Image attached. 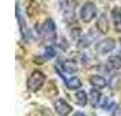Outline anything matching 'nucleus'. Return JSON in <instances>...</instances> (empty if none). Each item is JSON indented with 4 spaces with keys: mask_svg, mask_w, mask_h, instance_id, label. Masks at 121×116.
<instances>
[{
    "mask_svg": "<svg viewBox=\"0 0 121 116\" xmlns=\"http://www.w3.org/2000/svg\"><path fill=\"white\" fill-rule=\"evenodd\" d=\"M73 116H87V115L83 113V112H76V113H73Z\"/></svg>",
    "mask_w": 121,
    "mask_h": 116,
    "instance_id": "obj_20",
    "label": "nucleus"
},
{
    "mask_svg": "<svg viewBox=\"0 0 121 116\" xmlns=\"http://www.w3.org/2000/svg\"><path fill=\"white\" fill-rule=\"evenodd\" d=\"M114 48H116V42H114V40H112V38L102 40V41H99L98 44L95 45V51L98 52L99 55H106V53H110Z\"/></svg>",
    "mask_w": 121,
    "mask_h": 116,
    "instance_id": "obj_4",
    "label": "nucleus"
},
{
    "mask_svg": "<svg viewBox=\"0 0 121 116\" xmlns=\"http://www.w3.org/2000/svg\"><path fill=\"white\" fill-rule=\"evenodd\" d=\"M112 18H113V21L116 23H118L121 21V11L120 8H114L113 11H112Z\"/></svg>",
    "mask_w": 121,
    "mask_h": 116,
    "instance_id": "obj_14",
    "label": "nucleus"
},
{
    "mask_svg": "<svg viewBox=\"0 0 121 116\" xmlns=\"http://www.w3.org/2000/svg\"><path fill=\"white\" fill-rule=\"evenodd\" d=\"M79 32H80V30H79V29H76V30H72V38H78V37H79Z\"/></svg>",
    "mask_w": 121,
    "mask_h": 116,
    "instance_id": "obj_18",
    "label": "nucleus"
},
{
    "mask_svg": "<svg viewBox=\"0 0 121 116\" xmlns=\"http://www.w3.org/2000/svg\"><path fill=\"white\" fill-rule=\"evenodd\" d=\"M90 83H91L95 89H104V88H106V85H108L106 79H105L104 77H101V75H93V77L90 78Z\"/></svg>",
    "mask_w": 121,
    "mask_h": 116,
    "instance_id": "obj_6",
    "label": "nucleus"
},
{
    "mask_svg": "<svg viewBox=\"0 0 121 116\" xmlns=\"http://www.w3.org/2000/svg\"><path fill=\"white\" fill-rule=\"evenodd\" d=\"M99 105H101V108L104 111H112L113 108H114V101L112 98H108V97H104L102 98V101L99 102Z\"/></svg>",
    "mask_w": 121,
    "mask_h": 116,
    "instance_id": "obj_11",
    "label": "nucleus"
},
{
    "mask_svg": "<svg viewBox=\"0 0 121 116\" xmlns=\"http://www.w3.org/2000/svg\"><path fill=\"white\" fill-rule=\"evenodd\" d=\"M97 29H98L101 33H106L108 32L109 25H108V21H106V17L105 15H101L99 19L97 21Z\"/></svg>",
    "mask_w": 121,
    "mask_h": 116,
    "instance_id": "obj_9",
    "label": "nucleus"
},
{
    "mask_svg": "<svg viewBox=\"0 0 121 116\" xmlns=\"http://www.w3.org/2000/svg\"><path fill=\"white\" fill-rule=\"evenodd\" d=\"M65 85L68 89H71V90H73V89H79L80 86H82V82H80V79L76 77H72L69 78V79H65Z\"/></svg>",
    "mask_w": 121,
    "mask_h": 116,
    "instance_id": "obj_10",
    "label": "nucleus"
},
{
    "mask_svg": "<svg viewBox=\"0 0 121 116\" xmlns=\"http://www.w3.org/2000/svg\"><path fill=\"white\" fill-rule=\"evenodd\" d=\"M61 68L64 70L65 72H69V74H75L78 71V66L75 61L72 60H64L61 63Z\"/></svg>",
    "mask_w": 121,
    "mask_h": 116,
    "instance_id": "obj_7",
    "label": "nucleus"
},
{
    "mask_svg": "<svg viewBox=\"0 0 121 116\" xmlns=\"http://www.w3.org/2000/svg\"><path fill=\"white\" fill-rule=\"evenodd\" d=\"M113 116H121V104H118V105H116V107H114Z\"/></svg>",
    "mask_w": 121,
    "mask_h": 116,
    "instance_id": "obj_17",
    "label": "nucleus"
},
{
    "mask_svg": "<svg viewBox=\"0 0 121 116\" xmlns=\"http://www.w3.org/2000/svg\"><path fill=\"white\" fill-rule=\"evenodd\" d=\"M27 116H48V115H45V111H34L31 113H29Z\"/></svg>",
    "mask_w": 121,
    "mask_h": 116,
    "instance_id": "obj_16",
    "label": "nucleus"
},
{
    "mask_svg": "<svg viewBox=\"0 0 121 116\" xmlns=\"http://www.w3.org/2000/svg\"><path fill=\"white\" fill-rule=\"evenodd\" d=\"M55 109L60 116H68L72 112L71 105L68 104L67 101L61 100V98H59V100H56L55 101Z\"/></svg>",
    "mask_w": 121,
    "mask_h": 116,
    "instance_id": "obj_5",
    "label": "nucleus"
},
{
    "mask_svg": "<svg viewBox=\"0 0 121 116\" xmlns=\"http://www.w3.org/2000/svg\"><path fill=\"white\" fill-rule=\"evenodd\" d=\"M99 98H101V96H99V93L97 90H91L90 92V102H91L93 107H95L99 102Z\"/></svg>",
    "mask_w": 121,
    "mask_h": 116,
    "instance_id": "obj_13",
    "label": "nucleus"
},
{
    "mask_svg": "<svg viewBox=\"0 0 121 116\" xmlns=\"http://www.w3.org/2000/svg\"><path fill=\"white\" fill-rule=\"evenodd\" d=\"M75 102L79 105H86V102H87V94H86V92L79 90L78 93H75Z\"/></svg>",
    "mask_w": 121,
    "mask_h": 116,
    "instance_id": "obj_12",
    "label": "nucleus"
},
{
    "mask_svg": "<svg viewBox=\"0 0 121 116\" xmlns=\"http://www.w3.org/2000/svg\"><path fill=\"white\" fill-rule=\"evenodd\" d=\"M95 15H97V10H95V6L93 3L87 1V3H84L82 6V8H80V18H82L83 22L86 23L91 22L95 18Z\"/></svg>",
    "mask_w": 121,
    "mask_h": 116,
    "instance_id": "obj_3",
    "label": "nucleus"
},
{
    "mask_svg": "<svg viewBox=\"0 0 121 116\" xmlns=\"http://www.w3.org/2000/svg\"><path fill=\"white\" fill-rule=\"evenodd\" d=\"M108 67L112 70H120L121 68V57L120 56H112L108 60Z\"/></svg>",
    "mask_w": 121,
    "mask_h": 116,
    "instance_id": "obj_8",
    "label": "nucleus"
},
{
    "mask_svg": "<svg viewBox=\"0 0 121 116\" xmlns=\"http://www.w3.org/2000/svg\"><path fill=\"white\" fill-rule=\"evenodd\" d=\"M56 56V51L53 46H48L46 49H45V57L46 59H53Z\"/></svg>",
    "mask_w": 121,
    "mask_h": 116,
    "instance_id": "obj_15",
    "label": "nucleus"
},
{
    "mask_svg": "<svg viewBox=\"0 0 121 116\" xmlns=\"http://www.w3.org/2000/svg\"><path fill=\"white\" fill-rule=\"evenodd\" d=\"M45 79H46V77H45L41 71L31 72L30 77L27 78V88H29V90H31V92H37V90H39V89L44 86Z\"/></svg>",
    "mask_w": 121,
    "mask_h": 116,
    "instance_id": "obj_2",
    "label": "nucleus"
},
{
    "mask_svg": "<svg viewBox=\"0 0 121 116\" xmlns=\"http://www.w3.org/2000/svg\"><path fill=\"white\" fill-rule=\"evenodd\" d=\"M116 30H117V32H120L121 33V21L118 23H117V25H116Z\"/></svg>",
    "mask_w": 121,
    "mask_h": 116,
    "instance_id": "obj_19",
    "label": "nucleus"
},
{
    "mask_svg": "<svg viewBox=\"0 0 121 116\" xmlns=\"http://www.w3.org/2000/svg\"><path fill=\"white\" fill-rule=\"evenodd\" d=\"M39 34L41 37L48 41V42H52L56 40V25L52 19H46L42 26H41V30H39Z\"/></svg>",
    "mask_w": 121,
    "mask_h": 116,
    "instance_id": "obj_1",
    "label": "nucleus"
}]
</instances>
